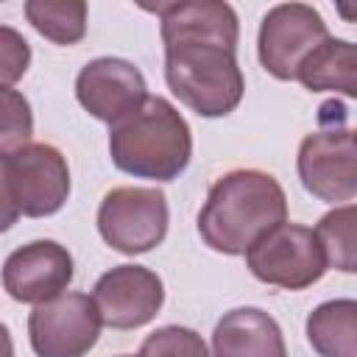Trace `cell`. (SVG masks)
<instances>
[{"label": "cell", "instance_id": "cell-1", "mask_svg": "<svg viewBox=\"0 0 357 357\" xmlns=\"http://www.w3.org/2000/svg\"><path fill=\"white\" fill-rule=\"evenodd\" d=\"M145 8L159 17L170 92L198 117L231 114L245 92L237 64L240 22L234 8L220 0H178Z\"/></svg>", "mask_w": 357, "mask_h": 357}, {"label": "cell", "instance_id": "cell-2", "mask_svg": "<svg viewBox=\"0 0 357 357\" xmlns=\"http://www.w3.org/2000/svg\"><path fill=\"white\" fill-rule=\"evenodd\" d=\"M284 220L287 195L282 184L265 170L237 167L209 187L198 212V234L212 251L237 257Z\"/></svg>", "mask_w": 357, "mask_h": 357}, {"label": "cell", "instance_id": "cell-3", "mask_svg": "<svg viewBox=\"0 0 357 357\" xmlns=\"http://www.w3.org/2000/svg\"><path fill=\"white\" fill-rule=\"evenodd\" d=\"M109 156L134 178L173 181L192 159V131L167 98L148 95L137 112L109 126Z\"/></svg>", "mask_w": 357, "mask_h": 357}, {"label": "cell", "instance_id": "cell-4", "mask_svg": "<svg viewBox=\"0 0 357 357\" xmlns=\"http://www.w3.org/2000/svg\"><path fill=\"white\" fill-rule=\"evenodd\" d=\"M0 192L3 229H8L17 218L56 215L70 198L67 156L50 142H28L11 153H3Z\"/></svg>", "mask_w": 357, "mask_h": 357}, {"label": "cell", "instance_id": "cell-5", "mask_svg": "<svg viewBox=\"0 0 357 357\" xmlns=\"http://www.w3.org/2000/svg\"><path fill=\"white\" fill-rule=\"evenodd\" d=\"M245 268L271 287L304 290L329 271V262L315 229L284 220L245 251Z\"/></svg>", "mask_w": 357, "mask_h": 357}, {"label": "cell", "instance_id": "cell-6", "mask_svg": "<svg viewBox=\"0 0 357 357\" xmlns=\"http://www.w3.org/2000/svg\"><path fill=\"white\" fill-rule=\"evenodd\" d=\"M170 209L159 187H114L98 206V231L120 254H148L167 237Z\"/></svg>", "mask_w": 357, "mask_h": 357}, {"label": "cell", "instance_id": "cell-7", "mask_svg": "<svg viewBox=\"0 0 357 357\" xmlns=\"http://www.w3.org/2000/svg\"><path fill=\"white\" fill-rule=\"evenodd\" d=\"M296 170L304 190L318 201L357 198V128L332 123L307 134L298 145Z\"/></svg>", "mask_w": 357, "mask_h": 357}, {"label": "cell", "instance_id": "cell-8", "mask_svg": "<svg viewBox=\"0 0 357 357\" xmlns=\"http://www.w3.org/2000/svg\"><path fill=\"white\" fill-rule=\"evenodd\" d=\"M100 310L86 293H61L28 315V340L36 357H86L100 337Z\"/></svg>", "mask_w": 357, "mask_h": 357}, {"label": "cell", "instance_id": "cell-9", "mask_svg": "<svg viewBox=\"0 0 357 357\" xmlns=\"http://www.w3.org/2000/svg\"><path fill=\"white\" fill-rule=\"evenodd\" d=\"M329 39L324 17L307 3H279L262 22L257 36L259 64L276 81H296L304 59Z\"/></svg>", "mask_w": 357, "mask_h": 357}, {"label": "cell", "instance_id": "cell-10", "mask_svg": "<svg viewBox=\"0 0 357 357\" xmlns=\"http://www.w3.org/2000/svg\"><path fill=\"white\" fill-rule=\"evenodd\" d=\"M75 98L100 123H120L148 100V84L137 64L120 56H100L81 67Z\"/></svg>", "mask_w": 357, "mask_h": 357}, {"label": "cell", "instance_id": "cell-11", "mask_svg": "<svg viewBox=\"0 0 357 357\" xmlns=\"http://www.w3.org/2000/svg\"><path fill=\"white\" fill-rule=\"evenodd\" d=\"M92 298L106 326L139 329L159 315L165 284L159 273L145 265H114L95 282Z\"/></svg>", "mask_w": 357, "mask_h": 357}, {"label": "cell", "instance_id": "cell-12", "mask_svg": "<svg viewBox=\"0 0 357 357\" xmlns=\"http://www.w3.org/2000/svg\"><path fill=\"white\" fill-rule=\"evenodd\" d=\"M73 254L56 240H33L14 248L3 262V287L20 304H45L67 293Z\"/></svg>", "mask_w": 357, "mask_h": 357}, {"label": "cell", "instance_id": "cell-13", "mask_svg": "<svg viewBox=\"0 0 357 357\" xmlns=\"http://www.w3.org/2000/svg\"><path fill=\"white\" fill-rule=\"evenodd\" d=\"M212 357H287L279 324L259 307L223 312L212 332Z\"/></svg>", "mask_w": 357, "mask_h": 357}, {"label": "cell", "instance_id": "cell-14", "mask_svg": "<svg viewBox=\"0 0 357 357\" xmlns=\"http://www.w3.org/2000/svg\"><path fill=\"white\" fill-rule=\"evenodd\" d=\"M296 81L310 92L357 98V45L329 36L304 59Z\"/></svg>", "mask_w": 357, "mask_h": 357}, {"label": "cell", "instance_id": "cell-15", "mask_svg": "<svg viewBox=\"0 0 357 357\" xmlns=\"http://www.w3.org/2000/svg\"><path fill=\"white\" fill-rule=\"evenodd\" d=\"M307 340L321 357H357V298H332L307 315Z\"/></svg>", "mask_w": 357, "mask_h": 357}, {"label": "cell", "instance_id": "cell-16", "mask_svg": "<svg viewBox=\"0 0 357 357\" xmlns=\"http://www.w3.org/2000/svg\"><path fill=\"white\" fill-rule=\"evenodd\" d=\"M25 20L53 45H75L86 36L84 0H28Z\"/></svg>", "mask_w": 357, "mask_h": 357}, {"label": "cell", "instance_id": "cell-17", "mask_svg": "<svg viewBox=\"0 0 357 357\" xmlns=\"http://www.w3.org/2000/svg\"><path fill=\"white\" fill-rule=\"evenodd\" d=\"M315 234L324 245L329 268L340 273H357V204L329 209L318 220Z\"/></svg>", "mask_w": 357, "mask_h": 357}, {"label": "cell", "instance_id": "cell-18", "mask_svg": "<svg viewBox=\"0 0 357 357\" xmlns=\"http://www.w3.org/2000/svg\"><path fill=\"white\" fill-rule=\"evenodd\" d=\"M137 357H209V349L195 329L170 324L151 332Z\"/></svg>", "mask_w": 357, "mask_h": 357}, {"label": "cell", "instance_id": "cell-19", "mask_svg": "<svg viewBox=\"0 0 357 357\" xmlns=\"http://www.w3.org/2000/svg\"><path fill=\"white\" fill-rule=\"evenodd\" d=\"M33 134V117L25 95H20L14 86H3V137L0 151L11 153L22 145H28Z\"/></svg>", "mask_w": 357, "mask_h": 357}, {"label": "cell", "instance_id": "cell-20", "mask_svg": "<svg viewBox=\"0 0 357 357\" xmlns=\"http://www.w3.org/2000/svg\"><path fill=\"white\" fill-rule=\"evenodd\" d=\"M31 64V47L28 42L8 25L0 28V75L3 86H14Z\"/></svg>", "mask_w": 357, "mask_h": 357}, {"label": "cell", "instance_id": "cell-21", "mask_svg": "<svg viewBox=\"0 0 357 357\" xmlns=\"http://www.w3.org/2000/svg\"><path fill=\"white\" fill-rule=\"evenodd\" d=\"M335 8L346 22H357V3H337Z\"/></svg>", "mask_w": 357, "mask_h": 357}, {"label": "cell", "instance_id": "cell-22", "mask_svg": "<svg viewBox=\"0 0 357 357\" xmlns=\"http://www.w3.org/2000/svg\"><path fill=\"white\" fill-rule=\"evenodd\" d=\"M117 357H134V354H117Z\"/></svg>", "mask_w": 357, "mask_h": 357}]
</instances>
